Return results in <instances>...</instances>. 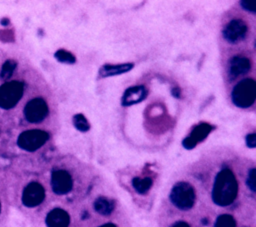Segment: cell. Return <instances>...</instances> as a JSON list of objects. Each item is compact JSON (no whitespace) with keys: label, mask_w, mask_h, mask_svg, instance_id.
<instances>
[{"label":"cell","mask_w":256,"mask_h":227,"mask_svg":"<svg viewBox=\"0 0 256 227\" xmlns=\"http://www.w3.org/2000/svg\"><path fill=\"white\" fill-rule=\"evenodd\" d=\"M238 192L237 180L229 169L221 170L214 181L212 198L219 206H228L236 198Z\"/></svg>","instance_id":"cell-1"},{"label":"cell","mask_w":256,"mask_h":227,"mask_svg":"<svg viewBox=\"0 0 256 227\" xmlns=\"http://www.w3.org/2000/svg\"><path fill=\"white\" fill-rule=\"evenodd\" d=\"M256 97V83L251 78L238 82L232 90V102L239 108H248L253 105Z\"/></svg>","instance_id":"cell-2"},{"label":"cell","mask_w":256,"mask_h":227,"mask_svg":"<svg viewBox=\"0 0 256 227\" xmlns=\"http://www.w3.org/2000/svg\"><path fill=\"white\" fill-rule=\"evenodd\" d=\"M170 199L177 208L181 210H188L195 202L194 189L186 182H179L172 188Z\"/></svg>","instance_id":"cell-3"},{"label":"cell","mask_w":256,"mask_h":227,"mask_svg":"<svg viewBox=\"0 0 256 227\" xmlns=\"http://www.w3.org/2000/svg\"><path fill=\"white\" fill-rule=\"evenodd\" d=\"M24 92L23 83L10 81L0 86V108L11 109L22 98Z\"/></svg>","instance_id":"cell-4"},{"label":"cell","mask_w":256,"mask_h":227,"mask_svg":"<svg viewBox=\"0 0 256 227\" xmlns=\"http://www.w3.org/2000/svg\"><path fill=\"white\" fill-rule=\"evenodd\" d=\"M48 138L49 135L47 132L39 129H32L22 132L18 137L17 144L23 150L35 151L43 146Z\"/></svg>","instance_id":"cell-5"},{"label":"cell","mask_w":256,"mask_h":227,"mask_svg":"<svg viewBox=\"0 0 256 227\" xmlns=\"http://www.w3.org/2000/svg\"><path fill=\"white\" fill-rule=\"evenodd\" d=\"M24 115L31 123H39L43 121L48 115V106L42 98H34L30 100L25 108Z\"/></svg>","instance_id":"cell-6"},{"label":"cell","mask_w":256,"mask_h":227,"mask_svg":"<svg viewBox=\"0 0 256 227\" xmlns=\"http://www.w3.org/2000/svg\"><path fill=\"white\" fill-rule=\"evenodd\" d=\"M45 198V190L41 184L37 182L29 183L22 194V202L27 207H35L39 205Z\"/></svg>","instance_id":"cell-7"},{"label":"cell","mask_w":256,"mask_h":227,"mask_svg":"<svg viewBox=\"0 0 256 227\" xmlns=\"http://www.w3.org/2000/svg\"><path fill=\"white\" fill-rule=\"evenodd\" d=\"M73 181L70 174L65 170H55L51 176V186L58 195L68 193L72 189Z\"/></svg>","instance_id":"cell-8"},{"label":"cell","mask_w":256,"mask_h":227,"mask_svg":"<svg viewBox=\"0 0 256 227\" xmlns=\"http://www.w3.org/2000/svg\"><path fill=\"white\" fill-rule=\"evenodd\" d=\"M247 33V25L241 19L231 20L223 30L224 38L230 43L242 40Z\"/></svg>","instance_id":"cell-9"},{"label":"cell","mask_w":256,"mask_h":227,"mask_svg":"<svg viewBox=\"0 0 256 227\" xmlns=\"http://www.w3.org/2000/svg\"><path fill=\"white\" fill-rule=\"evenodd\" d=\"M147 96V89L143 85H135L129 87L123 94L121 103L123 106H131L141 102Z\"/></svg>","instance_id":"cell-10"},{"label":"cell","mask_w":256,"mask_h":227,"mask_svg":"<svg viewBox=\"0 0 256 227\" xmlns=\"http://www.w3.org/2000/svg\"><path fill=\"white\" fill-rule=\"evenodd\" d=\"M70 217L66 211L61 208L51 210L46 217V224L48 227H68Z\"/></svg>","instance_id":"cell-11"},{"label":"cell","mask_w":256,"mask_h":227,"mask_svg":"<svg viewBox=\"0 0 256 227\" xmlns=\"http://www.w3.org/2000/svg\"><path fill=\"white\" fill-rule=\"evenodd\" d=\"M249 59L242 56H234L229 62V74L233 77L244 75L250 70Z\"/></svg>","instance_id":"cell-12"},{"label":"cell","mask_w":256,"mask_h":227,"mask_svg":"<svg viewBox=\"0 0 256 227\" xmlns=\"http://www.w3.org/2000/svg\"><path fill=\"white\" fill-rule=\"evenodd\" d=\"M132 63H124V64H105L99 69V76L100 77H110L114 75H119L122 73H126L133 68Z\"/></svg>","instance_id":"cell-13"},{"label":"cell","mask_w":256,"mask_h":227,"mask_svg":"<svg viewBox=\"0 0 256 227\" xmlns=\"http://www.w3.org/2000/svg\"><path fill=\"white\" fill-rule=\"evenodd\" d=\"M213 130V126L208 124V123H205V122H202V123H199L197 124L191 131L190 135L188 136V138L197 145L198 142H201L203 141L208 135L209 133Z\"/></svg>","instance_id":"cell-14"},{"label":"cell","mask_w":256,"mask_h":227,"mask_svg":"<svg viewBox=\"0 0 256 227\" xmlns=\"http://www.w3.org/2000/svg\"><path fill=\"white\" fill-rule=\"evenodd\" d=\"M94 209L101 215H109L114 209V203L105 197H99L94 202Z\"/></svg>","instance_id":"cell-15"},{"label":"cell","mask_w":256,"mask_h":227,"mask_svg":"<svg viewBox=\"0 0 256 227\" xmlns=\"http://www.w3.org/2000/svg\"><path fill=\"white\" fill-rule=\"evenodd\" d=\"M133 187L134 189L140 193V194H144L146 193L152 186V180L149 177H145V178H134L133 179Z\"/></svg>","instance_id":"cell-16"},{"label":"cell","mask_w":256,"mask_h":227,"mask_svg":"<svg viewBox=\"0 0 256 227\" xmlns=\"http://www.w3.org/2000/svg\"><path fill=\"white\" fill-rule=\"evenodd\" d=\"M73 124H74L75 128L81 132H86L90 129V124L83 114L74 115Z\"/></svg>","instance_id":"cell-17"},{"label":"cell","mask_w":256,"mask_h":227,"mask_svg":"<svg viewBox=\"0 0 256 227\" xmlns=\"http://www.w3.org/2000/svg\"><path fill=\"white\" fill-rule=\"evenodd\" d=\"M55 58L59 61V62H62V63H68V64H73L75 63L76 61V58L75 56L67 51V50H64V49H59L55 52Z\"/></svg>","instance_id":"cell-18"},{"label":"cell","mask_w":256,"mask_h":227,"mask_svg":"<svg viewBox=\"0 0 256 227\" xmlns=\"http://www.w3.org/2000/svg\"><path fill=\"white\" fill-rule=\"evenodd\" d=\"M235 226H236V222L234 218L228 214L220 215L216 219L215 225H214V227H235Z\"/></svg>","instance_id":"cell-19"},{"label":"cell","mask_w":256,"mask_h":227,"mask_svg":"<svg viewBox=\"0 0 256 227\" xmlns=\"http://www.w3.org/2000/svg\"><path fill=\"white\" fill-rule=\"evenodd\" d=\"M16 65L17 64L14 60H6L5 63L3 64V66H2V69H1V74H0L1 78L2 79H9L12 76V74H13L15 68H16Z\"/></svg>","instance_id":"cell-20"},{"label":"cell","mask_w":256,"mask_h":227,"mask_svg":"<svg viewBox=\"0 0 256 227\" xmlns=\"http://www.w3.org/2000/svg\"><path fill=\"white\" fill-rule=\"evenodd\" d=\"M247 185L251 189V191L255 192L256 190V181H255V169H251L248 173L247 177Z\"/></svg>","instance_id":"cell-21"},{"label":"cell","mask_w":256,"mask_h":227,"mask_svg":"<svg viewBox=\"0 0 256 227\" xmlns=\"http://www.w3.org/2000/svg\"><path fill=\"white\" fill-rule=\"evenodd\" d=\"M241 6L246 10V11H249L251 13H255L256 10H255V2L253 1H241L240 2Z\"/></svg>","instance_id":"cell-22"},{"label":"cell","mask_w":256,"mask_h":227,"mask_svg":"<svg viewBox=\"0 0 256 227\" xmlns=\"http://www.w3.org/2000/svg\"><path fill=\"white\" fill-rule=\"evenodd\" d=\"M246 144L250 148H255L256 146V134L250 133L246 136Z\"/></svg>","instance_id":"cell-23"},{"label":"cell","mask_w":256,"mask_h":227,"mask_svg":"<svg viewBox=\"0 0 256 227\" xmlns=\"http://www.w3.org/2000/svg\"><path fill=\"white\" fill-rule=\"evenodd\" d=\"M171 227H190V226L186 222L179 221V222H176L175 224H173Z\"/></svg>","instance_id":"cell-24"},{"label":"cell","mask_w":256,"mask_h":227,"mask_svg":"<svg viewBox=\"0 0 256 227\" xmlns=\"http://www.w3.org/2000/svg\"><path fill=\"white\" fill-rule=\"evenodd\" d=\"M100 227H117V226H115L114 224H111V223H107V224H104V225H102Z\"/></svg>","instance_id":"cell-25"},{"label":"cell","mask_w":256,"mask_h":227,"mask_svg":"<svg viewBox=\"0 0 256 227\" xmlns=\"http://www.w3.org/2000/svg\"><path fill=\"white\" fill-rule=\"evenodd\" d=\"M0 209H1V205H0Z\"/></svg>","instance_id":"cell-26"}]
</instances>
